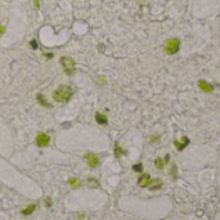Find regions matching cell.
Here are the masks:
<instances>
[{
	"label": "cell",
	"instance_id": "6da1fadb",
	"mask_svg": "<svg viewBox=\"0 0 220 220\" xmlns=\"http://www.w3.org/2000/svg\"><path fill=\"white\" fill-rule=\"evenodd\" d=\"M73 95L72 88L67 85H61L53 91V99L57 103H67Z\"/></svg>",
	"mask_w": 220,
	"mask_h": 220
},
{
	"label": "cell",
	"instance_id": "7a4b0ae2",
	"mask_svg": "<svg viewBox=\"0 0 220 220\" xmlns=\"http://www.w3.org/2000/svg\"><path fill=\"white\" fill-rule=\"evenodd\" d=\"M59 62L62 63L63 68H65V72L66 75L68 76H72L75 73V61L70 57H62L59 59Z\"/></svg>",
	"mask_w": 220,
	"mask_h": 220
},
{
	"label": "cell",
	"instance_id": "3957f363",
	"mask_svg": "<svg viewBox=\"0 0 220 220\" xmlns=\"http://www.w3.org/2000/svg\"><path fill=\"white\" fill-rule=\"evenodd\" d=\"M179 49H180V41H179L178 39H170L166 41V44H165L166 54L173 55V54H175V53H178Z\"/></svg>",
	"mask_w": 220,
	"mask_h": 220
},
{
	"label": "cell",
	"instance_id": "277c9868",
	"mask_svg": "<svg viewBox=\"0 0 220 220\" xmlns=\"http://www.w3.org/2000/svg\"><path fill=\"white\" fill-rule=\"evenodd\" d=\"M50 143V138L45 133H39L36 137V144L37 147H48Z\"/></svg>",
	"mask_w": 220,
	"mask_h": 220
},
{
	"label": "cell",
	"instance_id": "5b68a950",
	"mask_svg": "<svg viewBox=\"0 0 220 220\" xmlns=\"http://www.w3.org/2000/svg\"><path fill=\"white\" fill-rule=\"evenodd\" d=\"M84 158L88 161L89 167H91V169L97 167V166H98V163H99L98 156L94 155V153H86V155H84Z\"/></svg>",
	"mask_w": 220,
	"mask_h": 220
},
{
	"label": "cell",
	"instance_id": "8992f818",
	"mask_svg": "<svg viewBox=\"0 0 220 220\" xmlns=\"http://www.w3.org/2000/svg\"><path fill=\"white\" fill-rule=\"evenodd\" d=\"M198 86H199L201 90L205 91V93H212V91H214V86H212L211 84L206 83L205 80H199L198 81Z\"/></svg>",
	"mask_w": 220,
	"mask_h": 220
},
{
	"label": "cell",
	"instance_id": "52a82bcc",
	"mask_svg": "<svg viewBox=\"0 0 220 220\" xmlns=\"http://www.w3.org/2000/svg\"><path fill=\"white\" fill-rule=\"evenodd\" d=\"M148 187H149L151 191L160 189L161 187H162V181H161L160 179H152V180H149V183H148Z\"/></svg>",
	"mask_w": 220,
	"mask_h": 220
},
{
	"label": "cell",
	"instance_id": "ba28073f",
	"mask_svg": "<svg viewBox=\"0 0 220 220\" xmlns=\"http://www.w3.org/2000/svg\"><path fill=\"white\" fill-rule=\"evenodd\" d=\"M174 144H175V147H176V149H178V151H183L184 148L189 144V139L187 137H183V142L179 143L178 140H175V142H174Z\"/></svg>",
	"mask_w": 220,
	"mask_h": 220
},
{
	"label": "cell",
	"instance_id": "9c48e42d",
	"mask_svg": "<svg viewBox=\"0 0 220 220\" xmlns=\"http://www.w3.org/2000/svg\"><path fill=\"white\" fill-rule=\"evenodd\" d=\"M149 175L148 174H143L142 176L139 178V180H138V185L142 187V188H144V187H148V183H149Z\"/></svg>",
	"mask_w": 220,
	"mask_h": 220
},
{
	"label": "cell",
	"instance_id": "30bf717a",
	"mask_svg": "<svg viewBox=\"0 0 220 220\" xmlns=\"http://www.w3.org/2000/svg\"><path fill=\"white\" fill-rule=\"evenodd\" d=\"M36 99H37V102H39V103L41 104L43 107H45V108H50V107H52L49 102L47 101V98H45L44 94H37V95H36Z\"/></svg>",
	"mask_w": 220,
	"mask_h": 220
},
{
	"label": "cell",
	"instance_id": "8fae6325",
	"mask_svg": "<svg viewBox=\"0 0 220 220\" xmlns=\"http://www.w3.org/2000/svg\"><path fill=\"white\" fill-rule=\"evenodd\" d=\"M95 121L98 122L99 125H107L108 124V120H107V116L103 113H99V112H97L95 113Z\"/></svg>",
	"mask_w": 220,
	"mask_h": 220
},
{
	"label": "cell",
	"instance_id": "7c38bea8",
	"mask_svg": "<svg viewBox=\"0 0 220 220\" xmlns=\"http://www.w3.org/2000/svg\"><path fill=\"white\" fill-rule=\"evenodd\" d=\"M35 209H36V205H35V203L30 205V206H27L25 210H22V215H25V216H29V215H31L32 212L35 211Z\"/></svg>",
	"mask_w": 220,
	"mask_h": 220
},
{
	"label": "cell",
	"instance_id": "4fadbf2b",
	"mask_svg": "<svg viewBox=\"0 0 220 220\" xmlns=\"http://www.w3.org/2000/svg\"><path fill=\"white\" fill-rule=\"evenodd\" d=\"M155 163H156V167L161 170V169H163V166H165V160H162V158H156Z\"/></svg>",
	"mask_w": 220,
	"mask_h": 220
},
{
	"label": "cell",
	"instance_id": "5bb4252c",
	"mask_svg": "<svg viewBox=\"0 0 220 220\" xmlns=\"http://www.w3.org/2000/svg\"><path fill=\"white\" fill-rule=\"evenodd\" d=\"M115 155H116V157H120V156L125 155V151L121 149L119 144H116V147H115Z\"/></svg>",
	"mask_w": 220,
	"mask_h": 220
},
{
	"label": "cell",
	"instance_id": "9a60e30c",
	"mask_svg": "<svg viewBox=\"0 0 220 220\" xmlns=\"http://www.w3.org/2000/svg\"><path fill=\"white\" fill-rule=\"evenodd\" d=\"M88 184H89L90 187H98V185H99L98 181H97L95 179H91V178H89V179H88Z\"/></svg>",
	"mask_w": 220,
	"mask_h": 220
},
{
	"label": "cell",
	"instance_id": "2e32d148",
	"mask_svg": "<svg viewBox=\"0 0 220 220\" xmlns=\"http://www.w3.org/2000/svg\"><path fill=\"white\" fill-rule=\"evenodd\" d=\"M149 142L151 143H158L160 142V135H152L149 138Z\"/></svg>",
	"mask_w": 220,
	"mask_h": 220
},
{
	"label": "cell",
	"instance_id": "e0dca14e",
	"mask_svg": "<svg viewBox=\"0 0 220 220\" xmlns=\"http://www.w3.org/2000/svg\"><path fill=\"white\" fill-rule=\"evenodd\" d=\"M133 170H134V171H137V173H140V171L143 170L142 163H137V165H134V166H133Z\"/></svg>",
	"mask_w": 220,
	"mask_h": 220
},
{
	"label": "cell",
	"instance_id": "ac0fdd59",
	"mask_svg": "<svg viewBox=\"0 0 220 220\" xmlns=\"http://www.w3.org/2000/svg\"><path fill=\"white\" fill-rule=\"evenodd\" d=\"M70 184H71V187H72V188H77V187H79V180L73 178V179H71V180H70Z\"/></svg>",
	"mask_w": 220,
	"mask_h": 220
},
{
	"label": "cell",
	"instance_id": "d6986e66",
	"mask_svg": "<svg viewBox=\"0 0 220 220\" xmlns=\"http://www.w3.org/2000/svg\"><path fill=\"white\" fill-rule=\"evenodd\" d=\"M45 206H47V207H50V206H52V199H50L49 197L45 199Z\"/></svg>",
	"mask_w": 220,
	"mask_h": 220
},
{
	"label": "cell",
	"instance_id": "ffe728a7",
	"mask_svg": "<svg viewBox=\"0 0 220 220\" xmlns=\"http://www.w3.org/2000/svg\"><path fill=\"white\" fill-rule=\"evenodd\" d=\"M30 44H31L32 49H37V44H36V40H31V41H30Z\"/></svg>",
	"mask_w": 220,
	"mask_h": 220
},
{
	"label": "cell",
	"instance_id": "44dd1931",
	"mask_svg": "<svg viewBox=\"0 0 220 220\" xmlns=\"http://www.w3.org/2000/svg\"><path fill=\"white\" fill-rule=\"evenodd\" d=\"M4 32H5V27H4L3 25H0V36H1Z\"/></svg>",
	"mask_w": 220,
	"mask_h": 220
},
{
	"label": "cell",
	"instance_id": "7402d4cb",
	"mask_svg": "<svg viewBox=\"0 0 220 220\" xmlns=\"http://www.w3.org/2000/svg\"><path fill=\"white\" fill-rule=\"evenodd\" d=\"M39 7H40V0H35V8L39 9Z\"/></svg>",
	"mask_w": 220,
	"mask_h": 220
},
{
	"label": "cell",
	"instance_id": "603a6c76",
	"mask_svg": "<svg viewBox=\"0 0 220 220\" xmlns=\"http://www.w3.org/2000/svg\"><path fill=\"white\" fill-rule=\"evenodd\" d=\"M45 57H47L48 59H50V58H53V53H45Z\"/></svg>",
	"mask_w": 220,
	"mask_h": 220
}]
</instances>
